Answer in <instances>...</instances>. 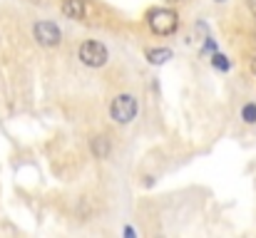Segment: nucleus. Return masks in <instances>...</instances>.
<instances>
[{"instance_id": "9d476101", "label": "nucleus", "mask_w": 256, "mask_h": 238, "mask_svg": "<svg viewBox=\"0 0 256 238\" xmlns=\"http://www.w3.org/2000/svg\"><path fill=\"white\" fill-rule=\"evenodd\" d=\"M246 5H249V10L256 15V0H246Z\"/></svg>"}, {"instance_id": "7ed1b4c3", "label": "nucleus", "mask_w": 256, "mask_h": 238, "mask_svg": "<svg viewBox=\"0 0 256 238\" xmlns=\"http://www.w3.org/2000/svg\"><path fill=\"white\" fill-rule=\"evenodd\" d=\"M110 114L117 124H130L137 117V99L132 94H117L110 104Z\"/></svg>"}, {"instance_id": "9b49d317", "label": "nucleus", "mask_w": 256, "mask_h": 238, "mask_svg": "<svg viewBox=\"0 0 256 238\" xmlns=\"http://www.w3.org/2000/svg\"><path fill=\"white\" fill-rule=\"evenodd\" d=\"M249 67H252V72L256 75V57H252V62H249Z\"/></svg>"}, {"instance_id": "ddd939ff", "label": "nucleus", "mask_w": 256, "mask_h": 238, "mask_svg": "<svg viewBox=\"0 0 256 238\" xmlns=\"http://www.w3.org/2000/svg\"><path fill=\"white\" fill-rule=\"evenodd\" d=\"M32 2H40V0H32Z\"/></svg>"}, {"instance_id": "f03ea898", "label": "nucleus", "mask_w": 256, "mask_h": 238, "mask_svg": "<svg viewBox=\"0 0 256 238\" xmlns=\"http://www.w3.org/2000/svg\"><path fill=\"white\" fill-rule=\"evenodd\" d=\"M78 57H80L82 65L97 70V67H104V65H107V57H110V55H107V47H104L102 42L85 40V42L80 45V50H78Z\"/></svg>"}, {"instance_id": "6e6552de", "label": "nucleus", "mask_w": 256, "mask_h": 238, "mask_svg": "<svg viewBox=\"0 0 256 238\" xmlns=\"http://www.w3.org/2000/svg\"><path fill=\"white\" fill-rule=\"evenodd\" d=\"M212 65H214V70H222V72H226V70L232 67L229 57L222 55V52H214V55H212Z\"/></svg>"}, {"instance_id": "0eeeda50", "label": "nucleus", "mask_w": 256, "mask_h": 238, "mask_svg": "<svg viewBox=\"0 0 256 238\" xmlns=\"http://www.w3.org/2000/svg\"><path fill=\"white\" fill-rule=\"evenodd\" d=\"M147 60H150V65H167L172 60V50L170 47H154V50H147Z\"/></svg>"}, {"instance_id": "39448f33", "label": "nucleus", "mask_w": 256, "mask_h": 238, "mask_svg": "<svg viewBox=\"0 0 256 238\" xmlns=\"http://www.w3.org/2000/svg\"><path fill=\"white\" fill-rule=\"evenodd\" d=\"M87 12L85 0H62V15L70 20H82Z\"/></svg>"}, {"instance_id": "4468645a", "label": "nucleus", "mask_w": 256, "mask_h": 238, "mask_svg": "<svg viewBox=\"0 0 256 238\" xmlns=\"http://www.w3.org/2000/svg\"><path fill=\"white\" fill-rule=\"evenodd\" d=\"M170 2H176V0H170Z\"/></svg>"}, {"instance_id": "423d86ee", "label": "nucleus", "mask_w": 256, "mask_h": 238, "mask_svg": "<svg viewBox=\"0 0 256 238\" xmlns=\"http://www.w3.org/2000/svg\"><path fill=\"white\" fill-rule=\"evenodd\" d=\"M90 149H92V157L94 159H107L112 152V144H110V137L100 134V137H92L90 142Z\"/></svg>"}, {"instance_id": "20e7f679", "label": "nucleus", "mask_w": 256, "mask_h": 238, "mask_svg": "<svg viewBox=\"0 0 256 238\" xmlns=\"http://www.w3.org/2000/svg\"><path fill=\"white\" fill-rule=\"evenodd\" d=\"M32 35H35L38 45H42V47H58V45H60V40H62V32H60V27H58L55 22H48V20H40V22H35V27H32Z\"/></svg>"}, {"instance_id": "1a4fd4ad", "label": "nucleus", "mask_w": 256, "mask_h": 238, "mask_svg": "<svg viewBox=\"0 0 256 238\" xmlns=\"http://www.w3.org/2000/svg\"><path fill=\"white\" fill-rule=\"evenodd\" d=\"M242 119H244L246 124H256V104H244V109H242Z\"/></svg>"}, {"instance_id": "f257e3e1", "label": "nucleus", "mask_w": 256, "mask_h": 238, "mask_svg": "<svg viewBox=\"0 0 256 238\" xmlns=\"http://www.w3.org/2000/svg\"><path fill=\"white\" fill-rule=\"evenodd\" d=\"M147 25L154 35H172L179 27V15L170 7H154L147 12Z\"/></svg>"}, {"instance_id": "f8f14e48", "label": "nucleus", "mask_w": 256, "mask_h": 238, "mask_svg": "<svg viewBox=\"0 0 256 238\" xmlns=\"http://www.w3.org/2000/svg\"><path fill=\"white\" fill-rule=\"evenodd\" d=\"M214 2H226V0H214Z\"/></svg>"}]
</instances>
